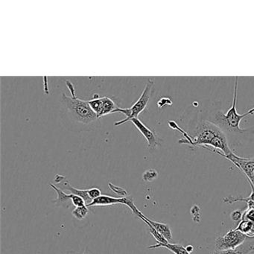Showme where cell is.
<instances>
[{"mask_svg":"<svg viewBox=\"0 0 254 254\" xmlns=\"http://www.w3.org/2000/svg\"><path fill=\"white\" fill-rule=\"evenodd\" d=\"M66 84L68 90L70 92L71 96H66L64 93L62 100L74 118L79 123L86 125L91 124L93 122L99 120L89 105L88 101L81 100L77 97L73 84L68 80L66 81Z\"/></svg>","mask_w":254,"mask_h":254,"instance_id":"3957f363","label":"cell"},{"mask_svg":"<svg viewBox=\"0 0 254 254\" xmlns=\"http://www.w3.org/2000/svg\"><path fill=\"white\" fill-rule=\"evenodd\" d=\"M225 158L239 168L245 174L248 182H251L254 187V157H241L233 153Z\"/></svg>","mask_w":254,"mask_h":254,"instance_id":"8992f818","label":"cell"},{"mask_svg":"<svg viewBox=\"0 0 254 254\" xmlns=\"http://www.w3.org/2000/svg\"><path fill=\"white\" fill-rule=\"evenodd\" d=\"M242 220H247V221L254 222V208H247L246 210L243 212Z\"/></svg>","mask_w":254,"mask_h":254,"instance_id":"d6986e66","label":"cell"},{"mask_svg":"<svg viewBox=\"0 0 254 254\" xmlns=\"http://www.w3.org/2000/svg\"><path fill=\"white\" fill-rule=\"evenodd\" d=\"M87 254V253H84V254Z\"/></svg>","mask_w":254,"mask_h":254,"instance_id":"4316f807","label":"cell"},{"mask_svg":"<svg viewBox=\"0 0 254 254\" xmlns=\"http://www.w3.org/2000/svg\"><path fill=\"white\" fill-rule=\"evenodd\" d=\"M191 136L190 147H200L209 149L219 154L221 157H228L233 154L224 132L216 125L209 120H200L198 122L194 133Z\"/></svg>","mask_w":254,"mask_h":254,"instance_id":"6da1fadb","label":"cell"},{"mask_svg":"<svg viewBox=\"0 0 254 254\" xmlns=\"http://www.w3.org/2000/svg\"><path fill=\"white\" fill-rule=\"evenodd\" d=\"M113 191H115L117 194H120V195H126L127 194V191H125L123 189L120 188V187H116L115 186H113V188H110Z\"/></svg>","mask_w":254,"mask_h":254,"instance_id":"d4e9b609","label":"cell"},{"mask_svg":"<svg viewBox=\"0 0 254 254\" xmlns=\"http://www.w3.org/2000/svg\"><path fill=\"white\" fill-rule=\"evenodd\" d=\"M234 93H233V100L232 106L226 114H223L221 111H218L214 116L213 120H209L220 127L224 131L226 130L235 134H242L247 130H244L240 127L241 122L247 117V114H239L236 109L238 95V81L239 77H235Z\"/></svg>","mask_w":254,"mask_h":254,"instance_id":"7a4b0ae2","label":"cell"},{"mask_svg":"<svg viewBox=\"0 0 254 254\" xmlns=\"http://www.w3.org/2000/svg\"><path fill=\"white\" fill-rule=\"evenodd\" d=\"M72 194V201L73 203V206L75 207H80V206H85L86 203L84 199L80 196L75 195V194Z\"/></svg>","mask_w":254,"mask_h":254,"instance_id":"44dd1931","label":"cell"},{"mask_svg":"<svg viewBox=\"0 0 254 254\" xmlns=\"http://www.w3.org/2000/svg\"><path fill=\"white\" fill-rule=\"evenodd\" d=\"M89 197L92 201L102 195V191L99 188H91L88 190Z\"/></svg>","mask_w":254,"mask_h":254,"instance_id":"603a6c76","label":"cell"},{"mask_svg":"<svg viewBox=\"0 0 254 254\" xmlns=\"http://www.w3.org/2000/svg\"><path fill=\"white\" fill-rule=\"evenodd\" d=\"M200 209L197 206V205H194V206H192L191 209V215L193 218V221L196 223H199L200 221Z\"/></svg>","mask_w":254,"mask_h":254,"instance_id":"ffe728a7","label":"cell"},{"mask_svg":"<svg viewBox=\"0 0 254 254\" xmlns=\"http://www.w3.org/2000/svg\"><path fill=\"white\" fill-rule=\"evenodd\" d=\"M54 183L55 185L60 190H63V191H69V194H75V195L82 197L85 201L86 204L87 205L91 203L92 200L89 197L88 190H78V189L75 188L71 185L69 181L63 175H56Z\"/></svg>","mask_w":254,"mask_h":254,"instance_id":"9c48e42d","label":"cell"},{"mask_svg":"<svg viewBox=\"0 0 254 254\" xmlns=\"http://www.w3.org/2000/svg\"><path fill=\"white\" fill-rule=\"evenodd\" d=\"M247 236L239 230H230L224 236H218L215 240L216 251H229L235 250L243 245Z\"/></svg>","mask_w":254,"mask_h":254,"instance_id":"5b68a950","label":"cell"},{"mask_svg":"<svg viewBox=\"0 0 254 254\" xmlns=\"http://www.w3.org/2000/svg\"><path fill=\"white\" fill-rule=\"evenodd\" d=\"M236 230L242 232L248 238L254 237V222L253 221L242 220Z\"/></svg>","mask_w":254,"mask_h":254,"instance_id":"9a60e30c","label":"cell"},{"mask_svg":"<svg viewBox=\"0 0 254 254\" xmlns=\"http://www.w3.org/2000/svg\"><path fill=\"white\" fill-rule=\"evenodd\" d=\"M254 251V244L245 242L243 245L235 250L229 251H216L212 254H251Z\"/></svg>","mask_w":254,"mask_h":254,"instance_id":"5bb4252c","label":"cell"},{"mask_svg":"<svg viewBox=\"0 0 254 254\" xmlns=\"http://www.w3.org/2000/svg\"><path fill=\"white\" fill-rule=\"evenodd\" d=\"M50 187L57 193V198L53 202H54L58 206H62V207L68 209V208L70 207L71 206H73V203H72V194H66V193L64 192V191L58 188L55 184H50Z\"/></svg>","mask_w":254,"mask_h":254,"instance_id":"30bf717a","label":"cell"},{"mask_svg":"<svg viewBox=\"0 0 254 254\" xmlns=\"http://www.w3.org/2000/svg\"><path fill=\"white\" fill-rule=\"evenodd\" d=\"M249 183L250 185H251V194H250L249 197H233V196H228V197H224V199H223V201L224 202V203H230V204H231V203H235V202H239V201H244L245 202V203H247L248 201H253L254 202V185H253L252 184H251V182Z\"/></svg>","mask_w":254,"mask_h":254,"instance_id":"2e32d148","label":"cell"},{"mask_svg":"<svg viewBox=\"0 0 254 254\" xmlns=\"http://www.w3.org/2000/svg\"><path fill=\"white\" fill-rule=\"evenodd\" d=\"M117 204L126 205L127 207L130 208L134 214L136 213L138 209L136 205L133 203V200L129 198V197H111V196L105 195V194H102L100 197L95 199L87 206L90 207V206H112V205Z\"/></svg>","mask_w":254,"mask_h":254,"instance_id":"52a82bcc","label":"cell"},{"mask_svg":"<svg viewBox=\"0 0 254 254\" xmlns=\"http://www.w3.org/2000/svg\"><path fill=\"white\" fill-rule=\"evenodd\" d=\"M142 216L144 217L145 219H146L148 222L151 224V225L157 230L158 233H160L168 242H170L172 239V230H171L170 227L167 224H164V223L157 222V221H152V220L149 219L147 218L145 215L142 214Z\"/></svg>","mask_w":254,"mask_h":254,"instance_id":"8fae6325","label":"cell"},{"mask_svg":"<svg viewBox=\"0 0 254 254\" xmlns=\"http://www.w3.org/2000/svg\"><path fill=\"white\" fill-rule=\"evenodd\" d=\"M254 114V108H251L250 111H248V113H246L247 116L248 115H253Z\"/></svg>","mask_w":254,"mask_h":254,"instance_id":"484cf974","label":"cell"},{"mask_svg":"<svg viewBox=\"0 0 254 254\" xmlns=\"http://www.w3.org/2000/svg\"><path fill=\"white\" fill-rule=\"evenodd\" d=\"M242 215H243V212L240 210H235L230 214V218L233 221H238L242 220Z\"/></svg>","mask_w":254,"mask_h":254,"instance_id":"cb8c5ba5","label":"cell"},{"mask_svg":"<svg viewBox=\"0 0 254 254\" xmlns=\"http://www.w3.org/2000/svg\"><path fill=\"white\" fill-rule=\"evenodd\" d=\"M120 108L118 105L114 102V100L108 96H102V108H101L100 116L99 118L108 114H115L116 111Z\"/></svg>","mask_w":254,"mask_h":254,"instance_id":"7c38bea8","label":"cell"},{"mask_svg":"<svg viewBox=\"0 0 254 254\" xmlns=\"http://www.w3.org/2000/svg\"><path fill=\"white\" fill-rule=\"evenodd\" d=\"M88 206H80V207H75L72 210V214L76 219L83 220L87 217L89 213Z\"/></svg>","mask_w":254,"mask_h":254,"instance_id":"e0dca14e","label":"cell"},{"mask_svg":"<svg viewBox=\"0 0 254 254\" xmlns=\"http://www.w3.org/2000/svg\"><path fill=\"white\" fill-rule=\"evenodd\" d=\"M164 248L173 253L174 254H191V253L187 251V248L180 245V244H159L148 246V249H154V248Z\"/></svg>","mask_w":254,"mask_h":254,"instance_id":"4fadbf2b","label":"cell"},{"mask_svg":"<svg viewBox=\"0 0 254 254\" xmlns=\"http://www.w3.org/2000/svg\"><path fill=\"white\" fill-rule=\"evenodd\" d=\"M158 177V173L157 171L154 169H149V170L145 171L142 175V179L146 182H151L157 179Z\"/></svg>","mask_w":254,"mask_h":254,"instance_id":"ac0fdd59","label":"cell"},{"mask_svg":"<svg viewBox=\"0 0 254 254\" xmlns=\"http://www.w3.org/2000/svg\"><path fill=\"white\" fill-rule=\"evenodd\" d=\"M166 105H168V106L173 105V102H172L170 98L163 97L159 99L158 102H157V107L159 108H163V107L166 106Z\"/></svg>","mask_w":254,"mask_h":254,"instance_id":"7402d4cb","label":"cell"},{"mask_svg":"<svg viewBox=\"0 0 254 254\" xmlns=\"http://www.w3.org/2000/svg\"><path fill=\"white\" fill-rule=\"evenodd\" d=\"M130 123H133L134 127L139 130V133L144 136L145 140L148 143V148L150 149H155L160 145V138L159 137L155 130L150 127H147L143 123L140 121L138 118H133L130 120Z\"/></svg>","mask_w":254,"mask_h":254,"instance_id":"ba28073f","label":"cell"},{"mask_svg":"<svg viewBox=\"0 0 254 254\" xmlns=\"http://www.w3.org/2000/svg\"><path fill=\"white\" fill-rule=\"evenodd\" d=\"M154 87V81L153 80L148 79L145 84V88L141 94L140 97L139 98L137 101L133 104L131 108H119L116 111V113H122L126 116V118L121 121L117 122L115 123L116 126H121L126 123H128L130 120L133 118H138L139 114L146 108L148 105V102H149L150 98H151V92H152V88Z\"/></svg>","mask_w":254,"mask_h":254,"instance_id":"277c9868","label":"cell"}]
</instances>
